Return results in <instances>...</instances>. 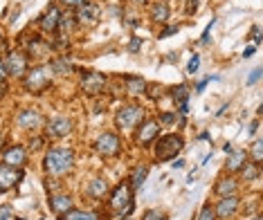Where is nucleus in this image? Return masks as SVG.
I'll list each match as a JSON object with an SVG mask.
<instances>
[{
	"label": "nucleus",
	"mask_w": 263,
	"mask_h": 220,
	"mask_svg": "<svg viewBox=\"0 0 263 220\" xmlns=\"http://www.w3.org/2000/svg\"><path fill=\"white\" fill-rule=\"evenodd\" d=\"M43 169L48 177H63L74 171V148L72 146H52L43 155Z\"/></svg>",
	"instance_id": "nucleus-1"
},
{
	"label": "nucleus",
	"mask_w": 263,
	"mask_h": 220,
	"mask_svg": "<svg viewBox=\"0 0 263 220\" xmlns=\"http://www.w3.org/2000/svg\"><path fill=\"white\" fill-rule=\"evenodd\" d=\"M52 77H54V72H52V68H50V63H36L25 72V77L20 79V81H23L25 92L43 94L45 90L52 86Z\"/></svg>",
	"instance_id": "nucleus-2"
},
{
	"label": "nucleus",
	"mask_w": 263,
	"mask_h": 220,
	"mask_svg": "<svg viewBox=\"0 0 263 220\" xmlns=\"http://www.w3.org/2000/svg\"><path fill=\"white\" fill-rule=\"evenodd\" d=\"M133 193L135 191L128 186V182H119V184H115L110 191H108V209L112 211L115 216H119V218H126L128 214L133 211Z\"/></svg>",
	"instance_id": "nucleus-3"
},
{
	"label": "nucleus",
	"mask_w": 263,
	"mask_h": 220,
	"mask_svg": "<svg viewBox=\"0 0 263 220\" xmlns=\"http://www.w3.org/2000/svg\"><path fill=\"white\" fill-rule=\"evenodd\" d=\"M185 148V139H182L180 132H169V135H160L156 139V155L158 162H171L175 160V155Z\"/></svg>",
	"instance_id": "nucleus-4"
},
{
	"label": "nucleus",
	"mask_w": 263,
	"mask_h": 220,
	"mask_svg": "<svg viewBox=\"0 0 263 220\" xmlns=\"http://www.w3.org/2000/svg\"><path fill=\"white\" fill-rule=\"evenodd\" d=\"M144 115H146V110L140 103H122L119 110L115 113V126L119 131H133L135 126H140Z\"/></svg>",
	"instance_id": "nucleus-5"
},
{
	"label": "nucleus",
	"mask_w": 263,
	"mask_h": 220,
	"mask_svg": "<svg viewBox=\"0 0 263 220\" xmlns=\"http://www.w3.org/2000/svg\"><path fill=\"white\" fill-rule=\"evenodd\" d=\"M2 65H5L7 77L23 79L25 72L29 70V56L23 49H9V52L2 56Z\"/></svg>",
	"instance_id": "nucleus-6"
},
{
	"label": "nucleus",
	"mask_w": 263,
	"mask_h": 220,
	"mask_svg": "<svg viewBox=\"0 0 263 220\" xmlns=\"http://www.w3.org/2000/svg\"><path fill=\"white\" fill-rule=\"evenodd\" d=\"M93 146L102 157H117L119 153H122L124 142H122V137L117 135V132L106 131V132H102V135L95 139Z\"/></svg>",
	"instance_id": "nucleus-7"
},
{
	"label": "nucleus",
	"mask_w": 263,
	"mask_h": 220,
	"mask_svg": "<svg viewBox=\"0 0 263 220\" xmlns=\"http://www.w3.org/2000/svg\"><path fill=\"white\" fill-rule=\"evenodd\" d=\"M74 128V122L65 115H58V117H52L45 122V131H43V137L45 139H63L72 132Z\"/></svg>",
	"instance_id": "nucleus-8"
},
{
	"label": "nucleus",
	"mask_w": 263,
	"mask_h": 220,
	"mask_svg": "<svg viewBox=\"0 0 263 220\" xmlns=\"http://www.w3.org/2000/svg\"><path fill=\"white\" fill-rule=\"evenodd\" d=\"M160 128H162V124L158 122V119H153V117L146 119L144 117L140 122V128H137V132H135V144H137V146H142V148L151 146L158 137H160Z\"/></svg>",
	"instance_id": "nucleus-9"
},
{
	"label": "nucleus",
	"mask_w": 263,
	"mask_h": 220,
	"mask_svg": "<svg viewBox=\"0 0 263 220\" xmlns=\"http://www.w3.org/2000/svg\"><path fill=\"white\" fill-rule=\"evenodd\" d=\"M43 124H45L43 113H41L39 108H34V106L20 108L18 115H16V126H18L20 131H32V132H36L41 126H43Z\"/></svg>",
	"instance_id": "nucleus-10"
},
{
	"label": "nucleus",
	"mask_w": 263,
	"mask_h": 220,
	"mask_svg": "<svg viewBox=\"0 0 263 220\" xmlns=\"http://www.w3.org/2000/svg\"><path fill=\"white\" fill-rule=\"evenodd\" d=\"M72 14H74L77 25H81V27H95L99 16H102V7H99V2H95V0H86L83 5L72 9Z\"/></svg>",
	"instance_id": "nucleus-11"
},
{
	"label": "nucleus",
	"mask_w": 263,
	"mask_h": 220,
	"mask_svg": "<svg viewBox=\"0 0 263 220\" xmlns=\"http://www.w3.org/2000/svg\"><path fill=\"white\" fill-rule=\"evenodd\" d=\"M108 84V77L102 72H83L81 74V84H79V90L88 97H99L104 92Z\"/></svg>",
	"instance_id": "nucleus-12"
},
{
	"label": "nucleus",
	"mask_w": 263,
	"mask_h": 220,
	"mask_svg": "<svg viewBox=\"0 0 263 220\" xmlns=\"http://www.w3.org/2000/svg\"><path fill=\"white\" fill-rule=\"evenodd\" d=\"M20 47L27 54L29 59H45V54L50 52V43H45V39H41L39 34H20Z\"/></svg>",
	"instance_id": "nucleus-13"
},
{
	"label": "nucleus",
	"mask_w": 263,
	"mask_h": 220,
	"mask_svg": "<svg viewBox=\"0 0 263 220\" xmlns=\"http://www.w3.org/2000/svg\"><path fill=\"white\" fill-rule=\"evenodd\" d=\"M0 157H2V164H7V167L25 169V164H27V148L23 144H7L0 151Z\"/></svg>",
	"instance_id": "nucleus-14"
},
{
	"label": "nucleus",
	"mask_w": 263,
	"mask_h": 220,
	"mask_svg": "<svg viewBox=\"0 0 263 220\" xmlns=\"http://www.w3.org/2000/svg\"><path fill=\"white\" fill-rule=\"evenodd\" d=\"M241 209V198L239 196H223L214 202V214L216 220H229L239 214Z\"/></svg>",
	"instance_id": "nucleus-15"
},
{
	"label": "nucleus",
	"mask_w": 263,
	"mask_h": 220,
	"mask_svg": "<svg viewBox=\"0 0 263 220\" xmlns=\"http://www.w3.org/2000/svg\"><path fill=\"white\" fill-rule=\"evenodd\" d=\"M58 18H61V9H58V5H50L48 9L39 16V30L43 32V34H56Z\"/></svg>",
	"instance_id": "nucleus-16"
},
{
	"label": "nucleus",
	"mask_w": 263,
	"mask_h": 220,
	"mask_svg": "<svg viewBox=\"0 0 263 220\" xmlns=\"http://www.w3.org/2000/svg\"><path fill=\"white\" fill-rule=\"evenodd\" d=\"M23 177H25L23 169H14V167H7V164H0V193L14 189Z\"/></svg>",
	"instance_id": "nucleus-17"
},
{
	"label": "nucleus",
	"mask_w": 263,
	"mask_h": 220,
	"mask_svg": "<svg viewBox=\"0 0 263 220\" xmlns=\"http://www.w3.org/2000/svg\"><path fill=\"white\" fill-rule=\"evenodd\" d=\"M48 207L54 216H63L65 211H70L74 207V200L70 193H65V191H56V193H50Z\"/></svg>",
	"instance_id": "nucleus-18"
},
{
	"label": "nucleus",
	"mask_w": 263,
	"mask_h": 220,
	"mask_svg": "<svg viewBox=\"0 0 263 220\" xmlns=\"http://www.w3.org/2000/svg\"><path fill=\"white\" fill-rule=\"evenodd\" d=\"M108 191H110V184H108L106 177H104V176H95L93 180L86 184L83 193H86L88 198H93V200H104V198L108 196Z\"/></svg>",
	"instance_id": "nucleus-19"
},
{
	"label": "nucleus",
	"mask_w": 263,
	"mask_h": 220,
	"mask_svg": "<svg viewBox=\"0 0 263 220\" xmlns=\"http://www.w3.org/2000/svg\"><path fill=\"white\" fill-rule=\"evenodd\" d=\"M248 160H250V155L245 148H232V153H227V160H225V171H227L229 176H234V173H239V169L243 167Z\"/></svg>",
	"instance_id": "nucleus-20"
},
{
	"label": "nucleus",
	"mask_w": 263,
	"mask_h": 220,
	"mask_svg": "<svg viewBox=\"0 0 263 220\" xmlns=\"http://www.w3.org/2000/svg\"><path fill=\"white\" fill-rule=\"evenodd\" d=\"M214 193L218 198H223V196H239V180H236L234 176L218 177V182L214 184Z\"/></svg>",
	"instance_id": "nucleus-21"
},
{
	"label": "nucleus",
	"mask_w": 263,
	"mask_h": 220,
	"mask_svg": "<svg viewBox=\"0 0 263 220\" xmlns=\"http://www.w3.org/2000/svg\"><path fill=\"white\" fill-rule=\"evenodd\" d=\"M149 16H151L153 23L166 25L169 23V16H171L169 2H166V0H156V2H151V7H149Z\"/></svg>",
	"instance_id": "nucleus-22"
},
{
	"label": "nucleus",
	"mask_w": 263,
	"mask_h": 220,
	"mask_svg": "<svg viewBox=\"0 0 263 220\" xmlns=\"http://www.w3.org/2000/svg\"><path fill=\"white\" fill-rule=\"evenodd\" d=\"M124 86H126V94L131 97H140L146 92V79L137 77V74H124Z\"/></svg>",
	"instance_id": "nucleus-23"
},
{
	"label": "nucleus",
	"mask_w": 263,
	"mask_h": 220,
	"mask_svg": "<svg viewBox=\"0 0 263 220\" xmlns=\"http://www.w3.org/2000/svg\"><path fill=\"white\" fill-rule=\"evenodd\" d=\"M146 176H149V164H135V167L131 169V176H128V186H131L133 191H140L142 186H144L146 182Z\"/></svg>",
	"instance_id": "nucleus-24"
},
{
	"label": "nucleus",
	"mask_w": 263,
	"mask_h": 220,
	"mask_svg": "<svg viewBox=\"0 0 263 220\" xmlns=\"http://www.w3.org/2000/svg\"><path fill=\"white\" fill-rule=\"evenodd\" d=\"M58 220H106L99 211H93V209H70L65 211L63 216H58Z\"/></svg>",
	"instance_id": "nucleus-25"
},
{
	"label": "nucleus",
	"mask_w": 263,
	"mask_h": 220,
	"mask_svg": "<svg viewBox=\"0 0 263 220\" xmlns=\"http://www.w3.org/2000/svg\"><path fill=\"white\" fill-rule=\"evenodd\" d=\"M50 68H52V72L56 74V77H70V74L77 70L70 56H56V59H52L50 61Z\"/></svg>",
	"instance_id": "nucleus-26"
},
{
	"label": "nucleus",
	"mask_w": 263,
	"mask_h": 220,
	"mask_svg": "<svg viewBox=\"0 0 263 220\" xmlns=\"http://www.w3.org/2000/svg\"><path fill=\"white\" fill-rule=\"evenodd\" d=\"M239 177H241V182H259V177H261V164L245 162L243 167L239 169Z\"/></svg>",
	"instance_id": "nucleus-27"
},
{
	"label": "nucleus",
	"mask_w": 263,
	"mask_h": 220,
	"mask_svg": "<svg viewBox=\"0 0 263 220\" xmlns=\"http://www.w3.org/2000/svg\"><path fill=\"white\" fill-rule=\"evenodd\" d=\"M74 27H77V20H74L72 9H68V11H61V18H58V30H56V34L70 36V34H72V32H74Z\"/></svg>",
	"instance_id": "nucleus-28"
},
{
	"label": "nucleus",
	"mask_w": 263,
	"mask_h": 220,
	"mask_svg": "<svg viewBox=\"0 0 263 220\" xmlns=\"http://www.w3.org/2000/svg\"><path fill=\"white\" fill-rule=\"evenodd\" d=\"M169 97L173 99L175 106H178V103H182V101H189V86H187V84H178V86H173V88H169Z\"/></svg>",
	"instance_id": "nucleus-29"
},
{
	"label": "nucleus",
	"mask_w": 263,
	"mask_h": 220,
	"mask_svg": "<svg viewBox=\"0 0 263 220\" xmlns=\"http://www.w3.org/2000/svg\"><path fill=\"white\" fill-rule=\"evenodd\" d=\"M196 220H216L214 205H211L210 200L203 202V207H200V211H198V216H196Z\"/></svg>",
	"instance_id": "nucleus-30"
},
{
	"label": "nucleus",
	"mask_w": 263,
	"mask_h": 220,
	"mask_svg": "<svg viewBox=\"0 0 263 220\" xmlns=\"http://www.w3.org/2000/svg\"><path fill=\"white\" fill-rule=\"evenodd\" d=\"M146 97L149 99H153V101H158V99L164 94V88H162L160 84H146Z\"/></svg>",
	"instance_id": "nucleus-31"
},
{
	"label": "nucleus",
	"mask_w": 263,
	"mask_h": 220,
	"mask_svg": "<svg viewBox=\"0 0 263 220\" xmlns=\"http://www.w3.org/2000/svg\"><path fill=\"white\" fill-rule=\"evenodd\" d=\"M250 155H252L254 164H261V162H263V142H261V139H257V142L252 144V148H250Z\"/></svg>",
	"instance_id": "nucleus-32"
},
{
	"label": "nucleus",
	"mask_w": 263,
	"mask_h": 220,
	"mask_svg": "<svg viewBox=\"0 0 263 220\" xmlns=\"http://www.w3.org/2000/svg\"><path fill=\"white\" fill-rule=\"evenodd\" d=\"M178 32H180V25H164V27L158 32V39L164 41V39H169V36L178 34Z\"/></svg>",
	"instance_id": "nucleus-33"
},
{
	"label": "nucleus",
	"mask_w": 263,
	"mask_h": 220,
	"mask_svg": "<svg viewBox=\"0 0 263 220\" xmlns=\"http://www.w3.org/2000/svg\"><path fill=\"white\" fill-rule=\"evenodd\" d=\"M43 144H45L43 135H32V137H29V148H32V151H41Z\"/></svg>",
	"instance_id": "nucleus-34"
},
{
	"label": "nucleus",
	"mask_w": 263,
	"mask_h": 220,
	"mask_svg": "<svg viewBox=\"0 0 263 220\" xmlns=\"http://www.w3.org/2000/svg\"><path fill=\"white\" fill-rule=\"evenodd\" d=\"M200 68V54H194L189 59V63H187V74H196Z\"/></svg>",
	"instance_id": "nucleus-35"
},
{
	"label": "nucleus",
	"mask_w": 263,
	"mask_h": 220,
	"mask_svg": "<svg viewBox=\"0 0 263 220\" xmlns=\"http://www.w3.org/2000/svg\"><path fill=\"white\" fill-rule=\"evenodd\" d=\"M214 25H216V18H211L210 23H207V27H205L203 36H200V45H207V43H210V34H211V30H214Z\"/></svg>",
	"instance_id": "nucleus-36"
},
{
	"label": "nucleus",
	"mask_w": 263,
	"mask_h": 220,
	"mask_svg": "<svg viewBox=\"0 0 263 220\" xmlns=\"http://www.w3.org/2000/svg\"><path fill=\"white\" fill-rule=\"evenodd\" d=\"M142 220H164V214L158 209H146L144 216H142Z\"/></svg>",
	"instance_id": "nucleus-37"
},
{
	"label": "nucleus",
	"mask_w": 263,
	"mask_h": 220,
	"mask_svg": "<svg viewBox=\"0 0 263 220\" xmlns=\"http://www.w3.org/2000/svg\"><path fill=\"white\" fill-rule=\"evenodd\" d=\"M128 52H131V54H137V52H140V49H142V39H137V36H133V39L131 41H128Z\"/></svg>",
	"instance_id": "nucleus-38"
},
{
	"label": "nucleus",
	"mask_w": 263,
	"mask_h": 220,
	"mask_svg": "<svg viewBox=\"0 0 263 220\" xmlns=\"http://www.w3.org/2000/svg\"><path fill=\"white\" fill-rule=\"evenodd\" d=\"M175 119H178V113H160V119L158 122L160 124H175Z\"/></svg>",
	"instance_id": "nucleus-39"
},
{
	"label": "nucleus",
	"mask_w": 263,
	"mask_h": 220,
	"mask_svg": "<svg viewBox=\"0 0 263 220\" xmlns=\"http://www.w3.org/2000/svg\"><path fill=\"white\" fill-rule=\"evenodd\" d=\"M210 81H218V74H210L207 79H203V81H200V84L196 86V92H203V90H205V86L210 84Z\"/></svg>",
	"instance_id": "nucleus-40"
},
{
	"label": "nucleus",
	"mask_w": 263,
	"mask_h": 220,
	"mask_svg": "<svg viewBox=\"0 0 263 220\" xmlns=\"http://www.w3.org/2000/svg\"><path fill=\"white\" fill-rule=\"evenodd\" d=\"M185 2H187L185 9H187V14H189V16L198 11V2H200V0H185Z\"/></svg>",
	"instance_id": "nucleus-41"
},
{
	"label": "nucleus",
	"mask_w": 263,
	"mask_h": 220,
	"mask_svg": "<svg viewBox=\"0 0 263 220\" xmlns=\"http://www.w3.org/2000/svg\"><path fill=\"white\" fill-rule=\"evenodd\" d=\"M58 2H61V5H65L68 9H77L79 5H83V2H86V0H58Z\"/></svg>",
	"instance_id": "nucleus-42"
},
{
	"label": "nucleus",
	"mask_w": 263,
	"mask_h": 220,
	"mask_svg": "<svg viewBox=\"0 0 263 220\" xmlns=\"http://www.w3.org/2000/svg\"><path fill=\"white\" fill-rule=\"evenodd\" d=\"M259 79H261V68H254L252 74H250V79H248V86H254Z\"/></svg>",
	"instance_id": "nucleus-43"
},
{
	"label": "nucleus",
	"mask_w": 263,
	"mask_h": 220,
	"mask_svg": "<svg viewBox=\"0 0 263 220\" xmlns=\"http://www.w3.org/2000/svg\"><path fill=\"white\" fill-rule=\"evenodd\" d=\"M175 113H178V115H182V117H185V115H189V101L178 103V110H175Z\"/></svg>",
	"instance_id": "nucleus-44"
},
{
	"label": "nucleus",
	"mask_w": 263,
	"mask_h": 220,
	"mask_svg": "<svg viewBox=\"0 0 263 220\" xmlns=\"http://www.w3.org/2000/svg\"><path fill=\"white\" fill-rule=\"evenodd\" d=\"M254 52H257V47H254V45H250V47L243 49V54H241V56H243V59H252Z\"/></svg>",
	"instance_id": "nucleus-45"
},
{
	"label": "nucleus",
	"mask_w": 263,
	"mask_h": 220,
	"mask_svg": "<svg viewBox=\"0 0 263 220\" xmlns=\"http://www.w3.org/2000/svg\"><path fill=\"white\" fill-rule=\"evenodd\" d=\"M252 36H254V43H261V27H259V25H254L252 27Z\"/></svg>",
	"instance_id": "nucleus-46"
},
{
	"label": "nucleus",
	"mask_w": 263,
	"mask_h": 220,
	"mask_svg": "<svg viewBox=\"0 0 263 220\" xmlns=\"http://www.w3.org/2000/svg\"><path fill=\"white\" fill-rule=\"evenodd\" d=\"M257 131H259V119H254L252 124H250V128H248V132L250 135H257Z\"/></svg>",
	"instance_id": "nucleus-47"
},
{
	"label": "nucleus",
	"mask_w": 263,
	"mask_h": 220,
	"mask_svg": "<svg viewBox=\"0 0 263 220\" xmlns=\"http://www.w3.org/2000/svg\"><path fill=\"white\" fill-rule=\"evenodd\" d=\"M171 162H173V164H171L173 169H182V167H185V160H171Z\"/></svg>",
	"instance_id": "nucleus-48"
},
{
	"label": "nucleus",
	"mask_w": 263,
	"mask_h": 220,
	"mask_svg": "<svg viewBox=\"0 0 263 220\" xmlns=\"http://www.w3.org/2000/svg\"><path fill=\"white\" fill-rule=\"evenodd\" d=\"M7 79V72H5V65H2V59H0V81H5Z\"/></svg>",
	"instance_id": "nucleus-49"
},
{
	"label": "nucleus",
	"mask_w": 263,
	"mask_h": 220,
	"mask_svg": "<svg viewBox=\"0 0 263 220\" xmlns=\"http://www.w3.org/2000/svg\"><path fill=\"white\" fill-rule=\"evenodd\" d=\"M198 139H210V132H207V131H205V132H200V135H198Z\"/></svg>",
	"instance_id": "nucleus-50"
},
{
	"label": "nucleus",
	"mask_w": 263,
	"mask_h": 220,
	"mask_svg": "<svg viewBox=\"0 0 263 220\" xmlns=\"http://www.w3.org/2000/svg\"><path fill=\"white\" fill-rule=\"evenodd\" d=\"M232 148H234L232 144H225V146H223V151H225V153H232Z\"/></svg>",
	"instance_id": "nucleus-51"
},
{
	"label": "nucleus",
	"mask_w": 263,
	"mask_h": 220,
	"mask_svg": "<svg viewBox=\"0 0 263 220\" xmlns=\"http://www.w3.org/2000/svg\"><path fill=\"white\" fill-rule=\"evenodd\" d=\"M131 2H135V5H146L149 0H131Z\"/></svg>",
	"instance_id": "nucleus-52"
},
{
	"label": "nucleus",
	"mask_w": 263,
	"mask_h": 220,
	"mask_svg": "<svg viewBox=\"0 0 263 220\" xmlns=\"http://www.w3.org/2000/svg\"><path fill=\"white\" fill-rule=\"evenodd\" d=\"M2 146H5V137H2V132H0V151H2Z\"/></svg>",
	"instance_id": "nucleus-53"
},
{
	"label": "nucleus",
	"mask_w": 263,
	"mask_h": 220,
	"mask_svg": "<svg viewBox=\"0 0 263 220\" xmlns=\"http://www.w3.org/2000/svg\"><path fill=\"white\" fill-rule=\"evenodd\" d=\"M245 220H261V216L254 214V216H250V218H245Z\"/></svg>",
	"instance_id": "nucleus-54"
},
{
	"label": "nucleus",
	"mask_w": 263,
	"mask_h": 220,
	"mask_svg": "<svg viewBox=\"0 0 263 220\" xmlns=\"http://www.w3.org/2000/svg\"><path fill=\"white\" fill-rule=\"evenodd\" d=\"M0 47H5V39H2V30H0Z\"/></svg>",
	"instance_id": "nucleus-55"
},
{
	"label": "nucleus",
	"mask_w": 263,
	"mask_h": 220,
	"mask_svg": "<svg viewBox=\"0 0 263 220\" xmlns=\"http://www.w3.org/2000/svg\"><path fill=\"white\" fill-rule=\"evenodd\" d=\"M16 220H25V218H16Z\"/></svg>",
	"instance_id": "nucleus-56"
}]
</instances>
